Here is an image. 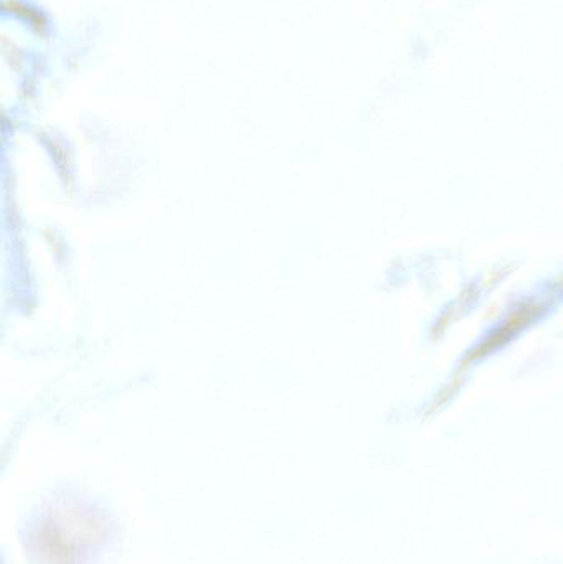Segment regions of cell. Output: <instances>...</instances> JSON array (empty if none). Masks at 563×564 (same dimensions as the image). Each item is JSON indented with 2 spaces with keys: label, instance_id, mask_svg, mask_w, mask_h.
<instances>
[{
  "label": "cell",
  "instance_id": "1",
  "mask_svg": "<svg viewBox=\"0 0 563 564\" xmlns=\"http://www.w3.org/2000/svg\"><path fill=\"white\" fill-rule=\"evenodd\" d=\"M108 539L105 519L88 503H53L30 529L35 564H91Z\"/></svg>",
  "mask_w": 563,
  "mask_h": 564
}]
</instances>
